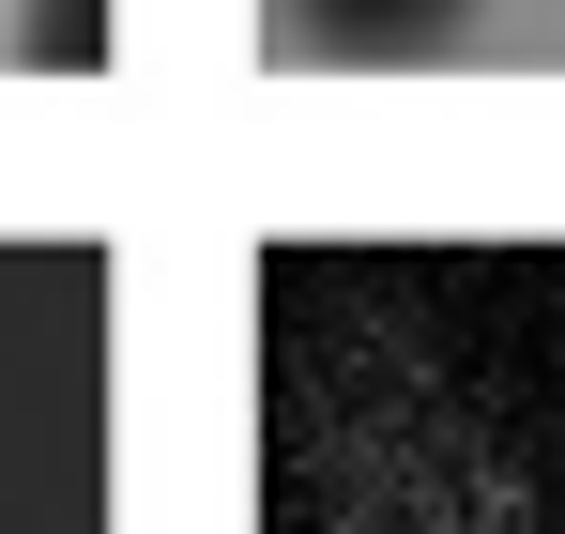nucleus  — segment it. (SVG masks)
<instances>
[{
    "label": "nucleus",
    "instance_id": "f257e3e1",
    "mask_svg": "<svg viewBox=\"0 0 565 534\" xmlns=\"http://www.w3.org/2000/svg\"><path fill=\"white\" fill-rule=\"evenodd\" d=\"M473 0H306V46L321 62H428Z\"/></svg>",
    "mask_w": 565,
    "mask_h": 534
},
{
    "label": "nucleus",
    "instance_id": "f03ea898",
    "mask_svg": "<svg viewBox=\"0 0 565 534\" xmlns=\"http://www.w3.org/2000/svg\"><path fill=\"white\" fill-rule=\"evenodd\" d=\"M0 62H31V77H107V62H122V15H107V0H15V15H0Z\"/></svg>",
    "mask_w": 565,
    "mask_h": 534
}]
</instances>
